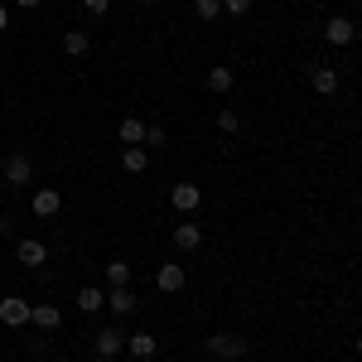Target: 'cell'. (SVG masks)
Masks as SVG:
<instances>
[{
  "label": "cell",
  "instance_id": "obj_19",
  "mask_svg": "<svg viewBox=\"0 0 362 362\" xmlns=\"http://www.w3.org/2000/svg\"><path fill=\"white\" fill-rule=\"evenodd\" d=\"M232 83H237L232 68H208V92H232Z\"/></svg>",
  "mask_w": 362,
  "mask_h": 362
},
{
  "label": "cell",
  "instance_id": "obj_14",
  "mask_svg": "<svg viewBox=\"0 0 362 362\" xmlns=\"http://www.w3.org/2000/svg\"><path fill=\"white\" fill-rule=\"evenodd\" d=\"M174 247L179 251H198L203 247V227L198 223H174Z\"/></svg>",
  "mask_w": 362,
  "mask_h": 362
},
{
  "label": "cell",
  "instance_id": "obj_26",
  "mask_svg": "<svg viewBox=\"0 0 362 362\" xmlns=\"http://www.w3.org/2000/svg\"><path fill=\"white\" fill-rule=\"evenodd\" d=\"M5 29H10V10L0 5V34H5Z\"/></svg>",
  "mask_w": 362,
  "mask_h": 362
},
{
  "label": "cell",
  "instance_id": "obj_9",
  "mask_svg": "<svg viewBox=\"0 0 362 362\" xmlns=\"http://www.w3.org/2000/svg\"><path fill=\"white\" fill-rule=\"evenodd\" d=\"M309 87H314L319 97H334L338 92V68L334 63H309Z\"/></svg>",
  "mask_w": 362,
  "mask_h": 362
},
{
  "label": "cell",
  "instance_id": "obj_17",
  "mask_svg": "<svg viewBox=\"0 0 362 362\" xmlns=\"http://www.w3.org/2000/svg\"><path fill=\"white\" fill-rule=\"evenodd\" d=\"M145 165H150V150H145V145H126V150H121V169H126V174H145Z\"/></svg>",
  "mask_w": 362,
  "mask_h": 362
},
{
  "label": "cell",
  "instance_id": "obj_6",
  "mask_svg": "<svg viewBox=\"0 0 362 362\" xmlns=\"http://www.w3.org/2000/svg\"><path fill=\"white\" fill-rule=\"evenodd\" d=\"M169 203H174L179 213H198V208H203V189H198L194 179H184V184L169 189Z\"/></svg>",
  "mask_w": 362,
  "mask_h": 362
},
{
  "label": "cell",
  "instance_id": "obj_24",
  "mask_svg": "<svg viewBox=\"0 0 362 362\" xmlns=\"http://www.w3.org/2000/svg\"><path fill=\"white\" fill-rule=\"evenodd\" d=\"M251 5H256V0H223V15L242 20V15H251Z\"/></svg>",
  "mask_w": 362,
  "mask_h": 362
},
{
  "label": "cell",
  "instance_id": "obj_12",
  "mask_svg": "<svg viewBox=\"0 0 362 362\" xmlns=\"http://www.w3.org/2000/svg\"><path fill=\"white\" fill-rule=\"evenodd\" d=\"M15 261H20V266H29V271H39V266L49 261V247H44L39 237H25V242L15 247Z\"/></svg>",
  "mask_w": 362,
  "mask_h": 362
},
{
  "label": "cell",
  "instance_id": "obj_25",
  "mask_svg": "<svg viewBox=\"0 0 362 362\" xmlns=\"http://www.w3.org/2000/svg\"><path fill=\"white\" fill-rule=\"evenodd\" d=\"M83 10H87V15H92V20H102V15L112 10V0H83Z\"/></svg>",
  "mask_w": 362,
  "mask_h": 362
},
{
  "label": "cell",
  "instance_id": "obj_2",
  "mask_svg": "<svg viewBox=\"0 0 362 362\" xmlns=\"http://www.w3.org/2000/svg\"><path fill=\"white\" fill-rule=\"evenodd\" d=\"M5 184H10V189H29V184H34V160H29L25 150L5 160Z\"/></svg>",
  "mask_w": 362,
  "mask_h": 362
},
{
  "label": "cell",
  "instance_id": "obj_11",
  "mask_svg": "<svg viewBox=\"0 0 362 362\" xmlns=\"http://www.w3.org/2000/svg\"><path fill=\"white\" fill-rule=\"evenodd\" d=\"M324 39H329L334 49H348V44L358 39V29H353V20H348V15H334V20L324 25Z\"/></svg>",
  "mask_w": 362,
  "mask_h": 362
},
{
  "label": "cell",
  "instance_id": "obj_5",
  "mask_svg": "<svg viewBox=\"0 0 362 362\" xmlns=\"http://www.w3.org/2000/svg\"><path fill=\"white\" fill-rule=\"evenodd\" d=\"M29 300H20V295H5V300H0V324H5V329H25L29 324Z\"/></svg>",
  "mask_w": 362,
  "mask_h": 362
},
{
  "label": "cell",
  "instance_id": "obj_3",
  "mask_svg": "<svg viewBox=\"0 0 362 362\" xmlns=\"http://www.w3.org/2000/svg\"><path fill=\"white\" fill-rule=\"evenodd\" d=\"M92 353H97V358H116V353H126V334H121L116 324L97 329V334H92Z\"/></svg>",
  "mask_w": 362,
  "mask_h": 362
},
{
  "label": "cell",
  "instance_id": "obj_13",
  "mask_svg": "<svg viewBox=\"0 0 362 362\" xmlns=\"http://www.w3.org/2000/svg\"><path fill=\"white\" fill-rule=\"evenodd\" d=\"M29 324H34V329H44V334H54L58 324H63V309L49 305V300H39V305L29 309Z\"/></svg>",
  "mask_w": 362,
  "mask_h": 362
},
{
  "label": "cell",
  "instance_id": "obj_28",
  "mask_svg": "<svg viewBox=\"0 0 362 362\" xmlns=\"http://www.w3.org/2000/svg\"><path fill=\"white\" fill-rule=\"evenodd\" d=\"M358 362H362V338H358Z\"/></svg>",
  "mask_w": 362,
  "mask_h": 362
},
{
  "label": "cell",
  "instance_id": "obj_18",
  "mask_svg": "<svg viewBox=\"0 0 362 362\" xmlns=\"http://www.w3.org/2000/svg\"><path fill=\"white\" fill-rule=\"evenodd\" d=\"M78 309H83V314H97V309H107V290H97V285H83V290H78Z\"/></svg>",
  "mask_w": 362,
  "mask_h": 362
},
{
  "label": "cell",
  "instance_id": "obj_23",
  "mask_svg": "<svg viewBox=\"0 0 362 362\" xmlns=\"http://www.w3.org/2000/svg\"><path fill=\"white\" fill-rule=\"evenodd\" d=\"M165 140H169V131H165V126H160V121H150V126H145V150H150V145L160 150Z\"/></svg>",
  "mask_w": 362,
  "mask_h": 362
},
{
  "label": "cell",
  "instance_id": "obj_10",
  "mask_svg": "<svg viewBox=\"0 0 362 362\" xmlns=\"http://www.w3.org/2000/svg\"><path fill=\"white\" fill-rule=\"evenodd\" d=\"M155 285H160V290H165V295H179V290H184V285H189V271H184V266H179V261H165V266H160V271H155Z\"/></svg>",
  "mask_w": 362,
  "mask_h": 362
},
{
  "label": "cell",
  "instance_id": "obj_29",
  "mask_svg": "<svg viewBox=\"0 0 362 362\" xmlns=\"http://www.w3.org/2000/svg\"><path fill=\"white\" fill-rule=\"evenodd\" d=\"M140 5H160V0H140Z\"/></svg>",
  "mask_w": 362,
  "mask_h": 362
},
{
  "label": "cell",
  "instance_id": "obj_4",
  "mask_svg": "<svg viewBox=\"0 0 362 362\" xmlns=\"http://www.w3.org/2000/svg\"><path fill=\"white\" fill-rule=\"evenodd\" d=\"M208 353L218 362H237L242 353H247V338H237V334H213L208 338Z\"/></svg>",
  "mask_w": 362,
  "mask_h": 362
},
{
  "label": "cell",
  "instance_id": "obj_21",
  "mask_svg": "<svg viewBox=\"0 0 362 362\" xmlns=\"http://www.w3.org/2000/svg\"><path fill=\"white\" fill-rule=\"evenodd\" d=\"M107 285H131V266L126 261H107Z\"/></svg>",
  "mask_w": 362,
  "mask_h": 362
},
{
  "label": "cell",
  "instance_id": "obj_7",
  "mask_svg": "<svg viewBox=\"0 0 362 362\" xmlns=\"http://www.w3.org/2000/svg\"><path fill=\"white\" fill-rule=\"evenodd\" d=\"M107 309H112V319H126V314H136V309H140L136 290H131V285H112V290H107Z\"/></svg>",
  "mask_w": 362,
  "mask_h": 362
},
{
  "label": "cell",
  "instance_id": "obj_15",
  "mask_svg": "<svg viewBox=\"0 0 362 362\" xmlns=\"http://www.w3.org/2000/svg\"><path fill=\"white\" fill-rule=\"evenodd\" d=\"M63 54L68 58H87L92 54V34H87V29H68V34H63Z\"/></svg>",
  "mask_w": 362,
  "mask_h": 362
},
{
  "label": "cell",
  "instance_id": "obj_27",
  "mask_svg": "<svg viewBox=\"0 0 362 362\" xmlns=\"http://www.w3.org/2000/svg\"><path fill=\"white\" fill-rule=\"evenodd\" d=\"M15 5H20V10H39V0H15Z\"/></svg>",
  "mask_w": 362,
  "mask_h": 362
},
{
  "label": "cell",
  "instance_id": "obj_8",
  "mask_svg": "<svg viewBox=\"0 0 362 362\" xmlns=\"http://www.w3.org/2000/svg\"><path fill=\"white\" fill-rule=\"evenodd\" d=\"M126 353L136 362H150L155 353H160V338L150 334V329H136V334H126Z\"/></svg>",
  "mask_w": 362,
  "mask_h": 362
},
{
  "label": "cell",
  "instance_id": "obj_20",
  "mask_svg": "<svg viewBox=\"0 0 362 362\" xmlns=\"http://www.w3.org/2000/svg\"><path fill=\"white\" fill-rule=\"evenodd\" d=\"M194 15L203 20V25H213V20L223 15V0H194Z\"/></svg>",
  "mask_w": 362,
  "mask_h": 362
},
{
  "label": "cell",
  "instance_id": "obj_16",
  "mask_svg": "<svg viewBox=\"0 0 362 362\" xmlns=\"http://www.w3.org/2000/svg\"><path fill=\"white\" fill-rule=\"evenodd\" d=\"M116 140H121V145H145V121H140V116H121Z\"/></svg>",
  "mask_w": 362,
  "mask_h": 362
},
{
  "label": "cell",
  "instance_id": "obj_22",
  "mask_svg": "<svg viewBox=\"0 0 362 362\" xmlns=\"http://www.w3.org/2000/svg\"><path fill=\"white\" fill-rule=\"evenodd\" d=\"M218 131H227V136H237V131H242V116L232 112V107H223V112H218Z\"/></svg>",
  "mask_w": 362,
  "mask_h": 362
},
{
  "label": "cell",
  "instance_id": "obj_1",
  "mask_svg": "<svg viewBox=\"0 0 362 362\" xmlns=\"http://www.w3.org/2000/svg\"><path fill=\"white\" fill-rule=\"evenodd\" d=\"M29 213H34V218H58V213H63V194L49 189V184H39L34 198H29Z\"/></svg>",
  "mask_w": 362,
  "mask_h": 362
}]
</instances>
